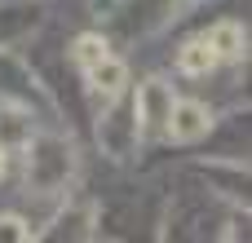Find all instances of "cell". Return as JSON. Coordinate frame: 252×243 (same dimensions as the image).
Masks as SVG:
<instances>
[{
  "mask_svg": "<svg viewBox=\"0 0 252 243\" xmlns=\"http://www.w3.org/2000/svg\"><path fill=\"white\" fill-rule=\"evenodd\" d=\"M27 186L35 195H58L66 190V177L75 173V151L62 137H31L27 146Z\"/></svg>",
  "mask_w": 252,
  "mask_h": 243,
  "instance_id": "obj_1",
  "label": "cell"
},
{
  "mask_svg": "<svg viewBox=\"0 0 252 243\" xmlns=\"http://www.w3.org/2000/svg\"><path fill=\"white\" fill-rule=\"evenodd\" d=\"M173 102H177V97H173V84H164V80H146V84H137L133 115L142 120V133H164Z\"/></svg>",
  "mask_w": 252,
  "mask_h": 243,
  "instance_id": "obj_2",
  "label": "cell"
},
{
  "mask_svg": "<svg viewBox=\"0 0 252 243\" xmlns=\"http://www.w3.org/2000/svg\"><path fill=\"white\" fill-rule=\"evenodd\" d=\"M208 128H213V111H208L204 102H173L168 124H164V133H168L173 142H182V146L208 137Z\"/></svg>",
  "mask_w": 252,
  "mask_h": 243,
  "instance_id": "obj_3",
  "label": "cell"
},
{
  "mask_svg": "<svg viewBox=\"0 0 252 243\" xmlns=\"http://www.w3.org/2000/svg\"><path fill=\"white\" fill-rule=\"evenodd\" d=\"M84 75H89V89H93L102 102H120L124 89H128V62H120L115 53H106L102 62H93Z\"/></svg>",
  "mask_w": 252,
  "mask_h": 243,
  "instance_id": "obj_4",
  "label": "cell"
},
{
  "mask_svg": "<svg viewBox=\"0 0 252 243\" xmlns=\"http://www.w3.org/2000/svg\"><path fill=\"white\" fill-rule=\"evenodd\" d=\"M204 40L213 44V53H217L221 62H239V58L248 53V31H244L239 22H230V18H221V22H213Z\"/></svg>",
  "mask_w": 252,
  "mask_h": 243,
  "instance_id": "obj_5",
  "label": "cell"
},
{
  "mask_svg": "<svg viewBox=\"0 0 252 243\" xmlns=\"http://www.w3.org/2000/svg\"><path fill=\"white\" fill-rule=\"evenodd\" d=\"M217 53H213V44L204 40V35H195V40H186L182 49H177V71L182 75H190V80H199V75H213L217 71Z\"/></svg>",
  "mask_w": 252,
  "mask_h": 243,
  "instance_id": "obj_6",
  "label": "cell"
},
{
  "mask_svg": "<svg viewBox=\"0 0 252 243\" xmlns=\"http://www.w3.org/2000/svg\"><path fill=\"white\" fill-rule=\"evenodd\" d=\"M31 137H35L31 115H27V111H18V106H0V151H4V155H13V151H22Z\"/></svg>",
  "mask_w": 252,
  "mask_h": 243,
  "instance_id": "obj_7",
  "label": "cell"
},
{
  "mask_svg": "<svg viewBox=\"0 0 252 243\" xmlns=\"http://www.w3.org/2000/svg\"><path fill=\"white\" fill-rule=\"evenodd\" d=\"M111 53V44L102 40V35H75V44H71V62L80 66V71H89L93 62H102Z\"/></svg>",
  "mask_w": 252,
  "mask_h": 243,
  "instance_id": "obj_8",
  "label": "cell"
},
{
  "mask_svg": "<svg viewBox=\"0 0 252 243\" xmlns=\"http://www.w3.org/2000/svg\"><path fill=\"white\" fill-rule=\"evenodd\" d=\"M27 239H31V226H27L22 217L4 213V217H0V243H27Z\"/></svg>",
  "mask_w": 252,
  "mask_h": 243,
  "instance_id": "obj_9",
  "label": "cell"
},
{
  "mask_svg": "<svg viewBox=\"0 0 252 243\" xmlns=\"http://www.w3.org/2000/svg\"><path fill=\"white\" fill-rule=\"evenodd\" d=\"M0 177H4V151H0Z\"/></svg>",
  "mask_w": 252,
  "mask_h": 243,
  "instance_id": "obj_10",
  "label": "cell"
}]
</instances>
